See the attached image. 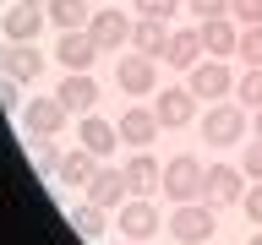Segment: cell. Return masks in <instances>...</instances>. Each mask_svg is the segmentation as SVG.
<instances>
[{
  "label": "cell",
  "instance_id": "32",
  "mask_svg": "<svg viewBox=\"0 0 262 245\" xmlns=\"http://www.w3.org/2000/svg\"><path fill=\"white\" fill-rule=\"evenodd\" d=\"M241 202H246V212H251V224L262 229V180H257V185H251V191L241 196Z\"/></svg>",
  "mask_w": 262,
  "mask_h": 245
},
{
  "label": "cell",
  "instance_id": "6",
  "mask_svg": "<svg viewBox=\"0 0 262 245\" xmlns=\"http://www.w3.org/2000/svg\"><path fill=\"white\" fill-rule=\"evenodd\" d=\"M0 33H6L11 44H33V38L44 33V6H28V0L6 6V16H0Z\"/></svg>",
  "mask_w": 262,
  "mask_h": 245
},
{
  "label": "cell",
  "instance_id": "28",
  "mask_svg": "<svg viewBox=\"0 0 262 245\" xmlns=\"http://www.w3.org/2000/svg\"><path fill=\"white\" fill-rule=\"evenodd\" d=\"M229 11H235V22L257 28V22H262V0H229Z\"/></svg>",
  "mask_w": 262,
  "mask_h": 245
},
{
  "label": "cell",
  "instance_id": "13",
  "mask_svg": "<svg viewBox=\"0 0 262 245\" xmlns=\"http://www.w3.org/2000/svg\"><path fill=\"white\" fill-rule=\"evenodd\" d=\"M66 104L71 114H93V104H98V87H93V71H71V77L60 82V93H55Z\"/></svg>",
  "mask_w": 262,
  "mask_h": 245
},
{
  "label": "cell",
  "instance_id": "7",
  "mask_svg": "<svg viewBox=\"0 0 262 245\" xmlns=\"http://www.w3.org/2000/svg\"><path fill=\"white\" fill-rule=\"evenodd\" d=\"M88 38H93L98 49H120V44H131V16L115 11V6H104V11H93V22H88Z\"/></svg>",
  "mask_w": 262,
  "mask_h": 245
},
{
  "label": "cell",
  "instance_id": "12",
  "mask_svg": "<svg viewBox=\"0 0 262 245\" xmlns=\"http://www.w3.org/2000/svg\"><path fill=\"white\" fill-rule=\"evenodd\" d=\"M202 55H208V49H202V33H196V28H175V33H169L164 60L175 65V71H191V65H202Z\"/></svg>",
  "mask_w": 262,
  "mask_h": 245
},
{
  "label": "cell",
  "instance_id": "15",
  "mask_svg": "<svg viewBox=\"0 0 262 245\" xmlns=\"http://www.w3.org/2000/svg\"><path fill=\"white\" fill-rule=\"evenodd\" d=\"M202 49H208L213 60H224V55H235V49H241V33H235V22H229V16H213V22H202Z\"/></svg>",
  "mask_w": 262,
  "mask_h": 245
},
{
  "label": "cell",
  "instance_id": "18",
  "mask_svg": "<svg viewBox=\"0 0 262 245\" xmlns=\"http://www.w3.org/2000/svg\"><path fill=\"white\" fill-rule=\"evenodd\" d=\"M98 55V44L88 38V33H60V44H55V60L66 65V71H88Z\"/></svg>",
  "mask_w": 262,
  "mask_h": 245
},
{
  "label": "cell",
  "instance_id": "23",
  "mask_svg": "<svg viewBox=\"0 0 262 245\" xmlns=\"http://www.w3.org/2000/svg\"><path fill=\"white\" fill-rule=\"evenodd\" d=\"M44 11H49V22L66 28V33H77L82 22H93V16H88V0H49Z\"/></svg>",
  "mask_w": 262,
  "mask_h": 245
},
{
  "label": "cell",
  "instance_id": "14",
  "mask_svg": "<svg viewBox=\"0 0 262 245\" xmlns=\"http://www.w3.org/2000/svg\"><path fill=\"white\" fill-rule=\"evenodd\" d=\"M115 131H120V142H126V147H137V153H142V147L153 142L164 126H159V114H153V109H126V120H120Z\"/></svg>",
  "mask_w": 262,
  "mask_h": 245
},
{
  "label": "cell",
  "instance_id": "8",
  "mask_svg": "<svg viewBox=\"0 0 262 245\" xmlns=\"http://www.w3.org/2000/svg\"><path fill=\"white\" fill-rule=\"evenodd\" d=\"M115 224H120V234H126V240H147V234H159V212H153V202H142V196H131V202H120V218H115Z\"/></svg>",
  "mask_w": 262,
  "mask_h": 245
},
{
  "label": "cell",
  "instance_id": "35",
  "mask_svg": "<svg viewBox=\"0 0 262 245\" xmlns=\"http://www.w3.org/2000/svg\"><path fill=\"white\" fill-rule=\"evenodd\" d=\"M251 245H262V229H257V234H251Z\"/></svg>",
  "mask_w": 262,
  "mask_h": 245
},
{
  "label": "cell",
  "instance_id": "20",
  "mask_svg": "<svg viewBox=\"0 0 262 245\" xmlns=\"http://www.w3.org/2000/svg\"><path fill=\"white\" fill-rule=\"evenodd\" d=\"M126 185H131V196H147L153 185H164V163H153L147 153H137V158L126 163Z\"/></svg>",
  "mask_w": 262,
  "mask_h": 245
},
{
  "label": "cell",
  "instance_id": "33",
  "mask_svg": "<svg viewBox=\"0 0 262 245\" xmlns=\"http://www.w3.org/2000/svg\"><path fill=\"white\" fill-rule=\"evenodd\" d=\"M241 175L262 180V142H251V147H246V169H241Z\"/></svg>",
  "mask_w": 262,
  "mask_h": 245
},
{
  "label": "cell",
  "instance_id": "27",
  "mask_svg": "<svg viewBox=\"0 0 262 245\" xmlns=\"http://www.w3.org/2000/svg\"><path fill=\"white\" fill-rule=\"evenodd\" d=\"M33 158H38V169H44V175H60V147H55V136H44V142H38V153H33Z\"/></svg>",
  "mask_w": 262,
  "mask_h": 245
},
{
  "label": "cell",
  "instance_id": "37",
  "mask_svg": "<svg viewBox=\"0 0 262 245\" xmlns=\"http://www.w3.org/2000/svg\"><path fill=\"white\" fill-rule=\"evenodd\" d=\"M126 245H137V240H126Z\"/></svg>",
  "mask_w": 262,
  "mask_h": 245
},
{
  "label": "cell",
  "instance_id": "9",
  "mask_svg": "<svg viewBox=\"0 0 262 245\" xmlns=\"http://www.w3.org/2000/svg\"><path fill=\"white\" fill-rule=\"evenodd\" d=\"M202 196H208L213 207H229V202H241V196H246L241 169H224V163H213L208 175H202Z\"/></svg>",
  "mask_w": 262,
  "mask_h": 245
},
{
  "label": "cell",
  "instance_id": "31",
  "mask_svg": "<svg viewBox=\"0 0 262 245\" xmlns=\"http://www.w3.org/2000/svg\"><path fill=\"white\" fill-rule=\"evenodd\" d=\"M0 109L22 114V98H16V82H11V77H0Z\"/></svg>",
  "mask_w": 262,
  "mask_h": 245
},
{
  "label": "cell",
  "instance_id": "29",
  "mask_svg": "<svg viewBox=\"0 0 262 245\" xmlns=\"http://www.w3.org/2000/svg\"><path fill=\"white\" fill-rule=\"evenodd\" d=\"M186 6H191L202 22H213V16H229V0H186Z\"/></svg>",
  "mask_w": 262,
  "mask_h": 245
},
{
  "label": "cell",
  "instance_id": "17",
  "mask_svg": "<svg viewBox=\"0 0 262 245\" xmlns=\"http://www.w3.org/2000/svg\"><path fill=\"white\" fill-rule=\"evenodd\" d=\"M126 196H131L126 169H98V175H93V185H88V202H98V207H120Z\"/></svg>",
  "mask_w": 262,
  "mask_h": 245
},
{
  "label": "cell",
  "instance_id": "26",
  "mask_svg": "<svg viewBox=\"0 0 262 245\" xmlns=\"http://www.w3.org/2000/svg\"><path fill=\"white\" fill-rule=\"evenodd\" d=\"M235 55H241L246 65H262V22H257V28H246V33H241V49H235Z\"/></svg>",
  "mask_w": 262,
  "mask_h": 245
},
{
  "label": "cell",
  "instance_id": "16",
  "mask_svg": "<svg viewBox=\"0 0 262 245\" xmlns=\"http://www.w3.org/2000/svg\"><path fill=\"white\" fill-rule=\"evenodd\" d=\"M115 82L126 87V93H153V60L147 55H120V65H115Z\"/></svg>",
  "mask_w": 262,
  "mask_h": 245
},
{
  "label": "cell",
  "instance_id": "19",
  "mask_svg": "<svg viewBox=\"0 0 262 245\" xmlns=\"http://www.w3.org/2000/svg\"><path fill=\"white\" fill-rule=\"evenodd\" d=\"M131 49H137V55H147V60H153V55H164V49H169V28H164V22H153V16L131 22Z\"/></svg>",
  "mask_w": 262,
  "mask_h": 245
},
{
  "label": "cell",
  "instance_id": "22",
  "mask_svg": "<svg viewBox=\"0 0 262 245\" xmlns=\"http://www.w3.org/2000/svg\"><path fill=\"white\" fill-rule=\"evenodd\" d=\"M93 175H98V163H93V153H88V147L60 158V180H66V185H82V191H88V185H93Z\"/></svg>",
  "mask_w": 262,
  "mask_h": 245
},
{
  "label": "cell",
  "instance_id": "1",
  "mask_svg": "<svg viewBox=\"0 0 262 245\" xmlns=\"http://www.w3.org/2000/svg\"><path fill=\"white\" fill-rule=\"evenodd\" d=\"M169 234H175L180 245H208L213 240V207H202V202H175Z\"/></svg>",
  "mask_w": 262,
  "mask_h": 245
},
{
  "label": "cell",
  "instance_id": "25",
  "mask_svg": "<svg viewBox=\"0 0 262 245\" xmlns=\"http://www.w3.org/2000/svg\"><path fill=\"white\" fill-rule=\"evenodd\" d=\"M235 104H241V109H262V65H251V71L235 82Z\"/></svg>",
  "mask_w": 262,
  "mask_h": 245
},
{
  "label": "cell",
  "instance_id": "21",
  "mask_svg": "<svg viewBox=\"0 0 262 245\" xmlns=\"http://www.w3.org/2000/svg\"><path fill=\"white\" fill-rule=\"evenodd\" d=\"M115 142H120V131H115L110 120H98V114H82V147H88L93 158H104Z\"/></svg>",
  "mask_w": 262,
  "mask_h": 245
},
{
  "label": "cell",
  "instance_id": "11",
  "mask_svg": "<svg viewBox=\"0 0 262 245\" xmlns=\"http://www.w3.org/2000/svg\"><path fill=\"white\" fill-rule=\"evenodd\" d=\"M153 114H159V126H186V120L196 114V93L191 87H159Z\"/></svg>",
  "mask_w": 262,
  "mask_h": 245
},
{
  "label": "cell",
  "instance_id": "2",
  "mask_svg": "<svg viewBox=\"0 0 262 245\" xmlns=\"http://www.w3.org/2000/svg\"><path fill=\"white\" fill-rule=\"evenodd\" d=\"M202 163L196 158H186V153H175V158L164 163V191H169V202H196L202 196Z\"/></svg>",
  "mask_w": 262,
  "mask_h": 245
},
{
  "label": "cell",
  "instance_id": "36",
  "mask_svg": "<svg viewBox=\"0 0 262 245\" xmlns=\"http://www.w3.org/2000/svg\"><path fill=\"white\" fill-rule=\"evenodd\" d=\"M28 6H44V0H28Z\"/></svg>",
  "mask_w": 262,
  "mask_h": 245
},
{
  "label": "cell",
  "instance_id": "5",
  "mask_svg": "<svg viewBox=\"0 0 262 245\" xmlns=\"http://www.w3.org/2000/svg\"><path fill=\"white\" fill-rule=\"evenodd\" d=\"M186 87H191L196 98H213V104H224L229 93H235V77L224 71V60H202L186 71Z\"/></svg>",
  "mask_w": 262,
  "mask_h": 245
},
{
  "label": "cell",
  "instance_id": "4",
  "mask_svg": "<svg viewBox=\"0 0 262 245\" xmlns=\"http://www.w3.org/2000/svg\"><path fill=\"white\" fill-rule=\"evenodd\" d=\"M66 114H71V109H66L60 98H33V104H22V131H33L38 142H44V136H60Z\"/></svg>",
  "mask_w": 262,
  "mask_h": 245
},
{
  "label": "cell",
  "instance_id": "34",
  "mask_svg": "<svg viewBox=\"0 0 262 245\" xmlns=\"http://www.w3.org/2000/svg\"><path fill=\"white\" fill-rule=\"evenodd\" d=\"M257 142H262V109H257Z\"/></svg>",
  "mask_w": 262,
  "mask_h": 245
},
{
  "label": "cell",
  "instance_id": "3",
  "mask_svg": "<svg viewBox=\"0 0 262 245\" xmlns=\"http://www.w3.org/2000/svg\"><path fill=\"white\" fill-rule=\"evenodd\" d=\"M202 136H208L213 147H229L246 136V109L241 104H213L208 114H202Z\"/></svg>",
  "mask_w": 262,
  "mask_h": 245
},
{
  "label": "cell",
  "instance_id": "24",
  "mask_svg": "<svg viewBox=\"0 0 262 245\" xmlns=\"http://www.w3.org/2000/svg\"><path fill=\"white\" fill-rule=\"evenodd\" d=\"M71 224H77V234L98 240V234H104V224H110V207H98V202H82V207L71 212Z\"/></svg>",
  "mask_w": 262,
  "mask_h": 245
},
{
  "label": "cell",
  "instance_id": "10",
  "mask_svg": "<svg viewBox=\"0 0 262 245\" xmlns=\"http://www.w3.org/2000/svg\"><path fill=\"white\" fill-rule=\"evenodd\" d=\"M44 71V55L33 44H0V77H11V82H33Z\"/></svg>",
  "mask_w": 262,
  "mask_h": 245
},
{
  "label": "cell",
  "instance_id": "30",
  "mask_svg": "<svg viewBox=\"0 0 262 245\" xmlns=\"http://www.w3.org/2000/svg\"><path fill=\"white\" fill-rule=\"evenodd\" d=\"M137 11L153 16V22H164V16H175V0H137Z\"/></svg>",
  "mask_w": 262,
  "mask_h": 245
}]
</instances>
